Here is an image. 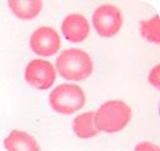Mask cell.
Wrapping results in <instances>:
<instances>
[{
    "label": "cell",
    "instance_id": "cell-12",
    "mask_svg": "<svg viewBox=\"0 0 160 151\" xmlns=\"http://www.w3.org/2000/svg\"><path fill=\"white\" fill-rule=\"evenodd\" d=\"M148 81H149V84H150L154 89H157V90L160 89V65L159 64H157L155 66H153V68L150 69V71H149V74H148Z\"/></svg>",
    "mask_w": 160,
    "mask_h": 151
},
{
    "label": "cell",
    "instance_id": "cell-9",
    "mask_svg": "<svg viewBox=\"0 0 160 151\" xmlns=\"http://www.w3.org/2000/svg\"><path fill=\"white\" fill-rule=\"evenodd\" d=\"M8 7L18 19L30 21L40 16L43 10V1L41 0H9Z\"/></svg>",
    "mask_w": 160,
    "mask_h": 151
},
{
    "label": "cell",
    "instance_id": "cell-6",
    "mask_svg": "<svg viewBox=\"0 0 160 151\" xmlns=\"http://www.w3.org/2000/svg\"><path fill=\"white\" fill-rule=\"evenodd\" d=\"M62 44L58 31L51 26H41L30 36L31 51L41 57H53L58 53Z\"/></svg>",
    "mask_w": 160,
    "mask_h": 151
},
{
    "label": "cell",
    "instance_id": "cell-3",
    "mask_svg": "<svg viewBox=\"0 0 160 151\" xmlns=\"http://www.w3.org/2000/svg\"><path fill=\"white\" fill-rule=\"evenodd\" d=\"M51 108L59 114L70 115L84 108L86 95L77 84H60L48 96Z\"/></svg>",
    "mask_w": 160,
    "mask_h": 151
},
{
    "label": "cell",
    "instance_id": "cell-11",
    "mask_svg": "<svg viewBox=\"0 0 160 151\" xmlns=\"http://www.w3.org/2000/svg\"><path fill=\"white\" fill-rule=\"evenodd\" d=\"M139 32L142 37L150 43H160V19L159 15H154L147 20L140 21Z\"/></svg>",
    "mask_w": 160,
    "mask_h": 151
},
{
    "label": "cell",
    "instance_id": "cell-2",
    "mask_svg": "<svg viewBox=\"0 0 160 151\" xmlns=\"http://www.w3.org/2000/svg\"><path fill=\"white\" fill-rule=\"evenodd\" d=\"M94 120L99 133L122 132L132 120V108L122 100H108L94 112Z\"/></svg>",
    "mask_w": 160,
    "mask_h": 151
},
{
    "label": "cell",
    "instance_id": "cell-4",
    "mask_svg": "<svg viewBox=\"0 0 160 151\" xmlns=\"http://www.w3.org/2000/svg\"><path fill=\"white\" fill-rule=\"evenodd\" d=\"M123 12L115 4H101L92 14V25L96 33L103 38L116 36L123 27Z\"/></svg>",
    "mask_w": 160,
    "mask_h": 151
},
{
    "label": "cell",
    "instance_id": "cell-7",
    "mask_svg": "<svg viewBox=\"0 0 160 151\" xmlns=\"http://www.w3.org/2000/svg\"><path fill=\"white\" fill-rule=\"evenodd\" d=\"M60 28L65 39L72 43H81L90 35V23L79 12L68 14L62 21Z\"/></svg>",
    "mask_w": 160,
    "mask_h": 151
},
{
    "label": "cell",
    "instance_id": "cell-10",
    "mask_svg": "<svg viewBox=\"0 0 160 151\" xmlns=\"http://www.w3.org/2000/svg\"><path fill=\"white\" fill-rule=\"evenodd\" d=\"M73 133L80 140H90L99 135V130L95 125L94 112L88 111L77 115L72 123Z\"/></svg>",
    "mask_w": 160,
    "mask_h": 151
},
{
    "label": "cell",
    "instance_id": "cell-5",
    "mask_svg": "<svg viewBox=\"0 0 160 151\" xmlns=\"http://www.w3.org/2000/svg\"><path fill=\"white\" fill-rule=\"evenodd\" d=\"M26 82L36 90H49L57 79L54 65L47 59H32L25 68Z\"/></svg>",
    "mask_w": 160,
    "mask_h": 151
},
{
    "label": "cell",
    "instance_id": "cell-8",
    "mask_svg": "<svg viewBox=\"0 0 160 151\" xmlns=\"http://www.w3.org/2000/svg\"><path fill=\"white\" fill-rule=\"evenodd\" d=\"M4 148L6 151H41L40 143L30 133L14 129L4 139Z\"/></svg>",
    "mask_w": 160,
    "mask_h": 151
},
{
    "label": "cell",
    "instance_id": "cell-13",
    "mask_svg": "<svg viewBox=\"0 0 160 151\" xmlns=\"http://www.w3.org/2000/svg\"><path fill=\"white\" fill-rule=\"evenodd\" d=\"M134 151H160L159 146L150 141H142L136 145Z\"/></svg>",
    "mask_w": 160,
    "mask_h": 151
},
{
    "label": "cell",
    "instance_id": "cell-1",
    "mask_svg": "<svg viewBox=\"0 0 160 151\" xmlns=\"http://www.w3.org/2000/svg\"><path fill=\"white\" fill-rule=\"evenodd\" d=\"M56 70L68 81H84L94 73L95 65L91 56L80 48L63 51L56 60Z\"/></svg>",
    "mask_w": 160,
    "mask_h": 151
}]
</instances>
